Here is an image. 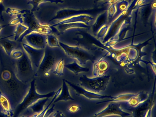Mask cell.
<instances>
[{
	"mask_svg": "<svg viewBox=\"0 0 156 117\" xmlns=\"http://www.w3.org/2000/svg\"><path fill=\"white\" fill-rule=\"evenodd\" d=\"M30 84L20 81L13 70L3 69L0 72V89L9 100L13 110L20 105L26 96Z\"/></svg>",
	"mask_w": 156,
	"mask_h": 117,
	"instance_id": "obj_1",
	"label": "cell"
},
{
	"mask_svg": "<svg viewBox=\"0 0 156 117\" xmlns=\"http://www.w3.org/2000/svg\"><path fill=\"white\" fill-rule=\"evenodd\" d=\"M23 18V23L28 27V29L21 36L19 41L22 42L27 35L33 32L40 33L45 35L50 34L52 32L53 27L47 24H41L34 12L29 10L22 14Z\"/></svg>",
	"mask_w": 156,
	"mask_h": 117,
	"instance_id": "obj_2",
	"label": "cell"
},
{
	"mask_svg": "<svg viewBox=\"0 0 156 117\" xmlns=\"http://www.w3.org/2000/svg\"><path fill=\"white\" fill-rule=\"evenodd\" d=\"M15 65L16 76L23 83L30 84L34 79V77L37 76L36 71L24 51L22 57L16 60Z\"/></svg>",
	"mask_w": 156,
	"mask_h": 117,
	"instance_id": "obj_3",
	"label": "cell"
},
{
	"mask_svg": "<svg viewBox=\"0 0 156 117\" xmlns=\"http://www.w3.org/2000/svg\"><path fill=\"white\" fill-rule=\"evenodd\" d=\"M110 78L111 76L108 75L88 77L84 75L79 78V80L81 87L90 91L99 93L106 89Z\"/></svg>",
	"mask_w": 156,
	"mask_h": 117,
	"instance_id": "obj_4",
	"label": "cell"
},
{
	"mask_svg": "<svg viewBox=\"0 0 156 117\" xmlns=\"http://www.w3.org/2000/svg\"><path fill=\"white\" fill-rule=\"evenodd\" d=\"M56 91H52L45 94H39L37 92L35 86V79L31 81L30 83V87L25 97H24L21 103L18 105L16 108V116H18L21 112L26 110V109L30 106L33 103L35 102L39 99L44 98H51L53 97Z\"/></svg>",
	"mask_w": 156,
	"mask_h": 117,
	"instance_id": "obj_5",
	"label": "cell"
},
{
	"mask_svg": "<svg viewBox=\"0 0 156 117\" xmlns=\"http://www.w3.org/2000/svg\"><path fill=\"white\" fill-rule=\"evenodd\" d=\"M59 43V45L64 49L68 56L76 59L81 65H85L88 60L94 61V56L86 50L78 48L71 47L62 42Z\"/></svg>",
	"mask_w": 156,
	"mask_h": 117,
	"instance_id": "obj_6",
	"label": "cell"
},
{
	"mask_svg": "<svg viewBox=\"0 0 156 117\" xmlns=\"http://www.w3.org/2000/svg\"><path fill=\"white\" fill-rule=\"evenodd\" d=\"M65 81L67 83L69 87H71L75 91L76 95L78 96H83L88 99H105L112 98L114 97L110 95H101L99 93L90 91L81 87L80 85L73 83L65 79Z\"/></svg>",
	"mask_w": 156,
	"mask_h": 117,
	"instance_id": "obj_7",
	"label": "cell"
},
{
	"mask_svg": "<svg viewBox=\"0 0 156 117\" xmlns=\"http://www.w3.org/2000/svg\"><path fill=\"white\" fill-rule=\"evenodd\" d=\"M111 115H118L120 117H126L131 115L130 112H126L121 108L119 103H109L105 108L96 113L91 117H105Z\"/></svg>",
	"mask_w": 156,
	"mask_h": 117,
	"instance_id": "obj_8",
	"label": "cell"
},
{
	"mask_svg": "<svg viewBox=\"0 0 156 117\" xmlns=\"http://www.w3.org/2000/svg\"><path fill=\"white\" fill-rule=\"evenodd\" d=\"M22 46L24 52L30 60L34 69H36L37 71L44 56L45 49H37L25 43L22 44Z\"/></svg>",
	"mask_w": 156,
	"mask_h": 117,
	"instance_id": "obj_9",
	"label": "cell"
},
{
	"mask_svg": "<svg viewBox=\"0 0 156 117\" xmlns=\"http://www.w3.org/2000/svg\"><path fill=\"white\" fill-rule=\"evenodd\" d=\"M55 62V58L54 53L50 49L45 48L44 55L40 64L36 74L44 73L45 76H50V71L53 68Z\"/></svg>",
	"mask_w": 156,
	"mask_h": 117,
	"instance_id": "obj_10",
	"label": "cell"
},
{
	"mask_svg": "<svg viewBox=\"0 0 156 117\" xmlns=\"http://www.w3.org/2000/svg\"><path fill=\"white\" fill-rule=\"evenodd\" d=\"M27 44L37 49H45L47 45V35L40 33H30L24 37Z\"/></svg>",
	"mask_w": 156,
	"mask_h": 117,
	"instance_id": "obj_11",
	"label": "cell"
},
{
	"mask_svg": "<svg viewBox=\"0 0 156 117\" xmlns=\"http://www.w3.org/2000/svg\"><path fill=\"white\" fill-rule=\"evenodd\" d=\"M154 94L150 100L149 98L145 102L135 108L130 112L132 117H151V112L154 106Z\"/></svg>",
	"mask_w": 156,
	"mask_h": 117,
	"instance_id": "obj_12",
	"label": "cell"
},
{
	"mask_svg": "<svg viewBox=\"0 0 156 117\" xmlns=\"http://www.w3.org/2000/svg\"><path fill=\"white\" fill-rule=\"evenodd\" d=\"M149 94L148 92L140 91L139 93H136L135 96L132 97L127 102L129 106L136 108L145 102L149 98Z\"/></svg>",
	"mask_w": 156,
	"mask_h": 117,
	"instance_id": "obj_13",
	"label": "cell"
},
{
	"mask_svg": "<svg viewBox=\"0 0 156 117\" xmlns=\"http://www.w3.org/2000/svg\"><path fill=\"white\" fill-rule=\"evenodd\" d=\"M50 98H44L38 100L26 109L27 112L30 114H39L44 109V106Z\"/></svg>",
	"mask_w": 156,
	"mask_h": 117,
	"instance_id": "obj_14",
	"label": "cell"
},
{
	"mask_svg": "<svg viewBox=\"0 0 156 117\" xmlns=\"http://www.w3.org/2000/svg\"><path fill=\"white\" fill-rule=\"evenodd\" d=\"M0 106L4 111L11 117H14V112L7 96L0 89Z\"/></svg>",
	"mask_w": 156,
	"mask_h": 117,
	"instance_id": "obj_15",
	"label": "cell"
},
{
	"mask_svg": "<svg viewBox=\"0 0 156 117\" xmlns=\"http://www.w3.org/2000/svg\"><path fill=\"white\" fill-rule=\"evenodd\" d=\"M73 101L74 99L72 97L70 94L69 86L65 81V79H63L61 93L58 97L55 99L53 103H56L60 101Z\"/></svg>",
	"mask_w": 156,
	"mask_h": 117,
	"instance_id": "obj_16",
	"label": "cell"
},
{
	"mask_svg": "<svg viewBox=\"0 0 156 117\" xmlns=\"http://www.w3.org/2000/svg\"><path fill=\"white\" fill-rule=\"evenodd\" d=\"M104 58H100L98 62L95 63L93 74L95 77L104 76L108 68V64L106 61L103 60Z\"/></svg>",
	"mask_w": 156,
	"mask_h": 117,
	"instance_id": "obj_17",
	"label": "cell"
},
{
	"mask_svg": "<svg viewBox=\"0 0 156 117\" xmlns=\"http://www.w3.org/2000/svg\"><path fill=\"white\" fill-rule=\"evenodd\" d=\"M0 44L6 54L9 56H10L12 51L15 50V42L8 38H4L1 39Z\"/></svg>",
	"mask_w": 156,
	"mask_h": 117,
	"instance_id": "obj_18",
	"label": "cell"
},
{
	"mask_svg": "<svg viewBox=\"0 0 156 117\" xmlns=\"http://www.w3.org/2000/svg\"><path fill=\"white\" fill-rule=\"evenodd\" d=\"M65 66L76 75H78L83 72H87L89 70L88 68L80 66L76 60L74 61L73 63L66 64Z\"/></svg>",
	"mask_w": 156,
	"mask_h": 117,
	"instance_id": "obj_19",
	"label": "cell"
},
{
	"mask_svg": "<svg viewBox=\"0 0 156 117\" xmlns=\"http://www.w3.org/2000/svg\"><path fill=\"white\" fill-rule=\"evenodd\" d=\"M134 93H127V94H121L119 95L117 97H114L112 98L108 99L107 100L103 101H99L96 103L97 104H102L105 102H117L120 101H127L133 96H135Z\"/></svg>",
	"mask_w": 156,
	"mask_h": 117,
	"instance_id": "obj_20",
	"label": "cell"
},
{
	"mask_svg": "<svg viewBox=\"0 0 156 117\" xmlns=\"http://www.w3.org/2000/svg\"><path fill=\"white\" fill-rule=\"evenodd\" d=\"M47 2L57 4L59 3H62L63 2L62 0H32L30 1L28 3L32 5V8L30 11L33 12H34L39 9V5L41 4Z\"/></svg>",
	"mask_w": 156,
	"mask_h": 117,
	"instance_id": "obj_21",
	"label": "cell"
},
{
	"mask_svg": "<svg viewBox=\"0 0 156 117\" xmlns=\"http://www.w3.org/2000/svg\"><path fill=\"white\" fill-rule=\"evenodd\" d=\"M28 29V27L23 24L17 25L16 29L14 31V40L17 41L20 39L21 36Z\"/></svg>",
	"mask_w": 156,
	"mask_h": 117,
	"instance_id": "obj_22",
	"label": "cell"
},
{
	"mask_svg": "<svg viewBox=\"0 0 156 117\" xmlns=\"http://www.w3.org/2000/svg\"><path fill=\"white\" fill-rule=\"evenodd\" d=\"M59 42L56 37L53 35H47V43L50 47H57L60 46Z\"/></svg>",
	"mask_w": 156,
	"mask_h": 117,
	"instance_id": "obj_23",
	"label": "cell"
},
{
	"mask_svg": "<svg viewBox=\"0 0 156 117\" xmlns=\"http://www.w3.org/2000/svg\"><path fill=\"white\" fill-rule=\"evenodd\" d=\"M64 66V60L63 58L57 63L53 73L58 76H62L63 75V69Z\"/></svg>",
	"mask_w": 156,
	"mask_h": 117,
	"instance_id": "obj_24",
	"label": "cell"
},
{
	"mask_svg": "<svg viewBox=\"0 0 156 117\" xmlns=\"http://www.w3.org/2000/svg\"><path fill=\"white\" fill-rule=\"evenodd\" d=\"M26 10H20V9H16V8H11L8 7L6 8V12L9 14L11 16H17L18 15L23 14L25 12Z\"/></svg>",
	"mask_w": 156,
	"mask_h": 117,
	"instance_id": "obj_25",
	"label": "cell"
},
{
	"mask_svg": "<svg viewBox=\"0 0 156 117\" xmlns=\"http://www.w3.org/2000/svg\"><path fill=\"white\" fill-rule=\"evenodd\" d=\"M23 18L22 15L20 14L17 15L16 18L12 20L9 23V25L15 26L19 24H23Z\"/></svg>",
	"mask_w": 156,
	"mask_h": 117,
	"instance_id": "obj_26",
	"label": "cell"
},
{
	"mask_svg": "<svg viewBox=\"0 0 156 117\" xmlns=\"http://www.w3.org/2000/svg\"><path fill=\"white\" fill-rule=\"evenodd\" d=\"M23 53H24V52H23L22 50L15 49V50L12 51L11 56L12 58L18 60V59H20L22 57L23 55Z\"/></svg>",
	"mask_w": 156,
	"mask_h": 117,
	"instance_id": "obj_27",
	"label": "cell"
},
{
	"mask_svg": "<svg viewBox=\"0 0 156 117\" xmlns=\"http://www.w3.org/2000/svg\"><path fill=\"white\" fill-rule=\"evenodd\" d=\"M81 109H82V108L80 106H78V105H72L67 108V110L69 112L74 113V112H76L79 110Z\"/></svg>",
	"mask_w": 156,
	"mask_h": 117,
	"instance_id": "obj_28",
	"label": "cell"
},
{
	"mask_svg": "<svg viewBox=\"0 0 156 117\" xmlns=\"http://www.w3.org/2000/svg\"><path fill=\"white\" fill-rule=\"evenodd\" d=\"M5 10H6V8H5V5H3V3L0 4V18L2 21H4L2 13Z\"/></svg>",
	"mask_w": 156,
	"mask_h": 117,
	"instance_id": "obj_29",
	"label": "cell"
},
{
	"mask_svg": "<svg viewBox=\"0 0 156 117\" xmlns=\"http://www.w3.org/2000/svg\"><path fill=\"white\" fill-rule=\"evenodd\" d=\"M53 117H65V116L62 112L57 110L55 113H54Z\"/></svg>",
	"mask_w": 156,
	"mask_h": 117,
	"instance_id": "obj_30",
	"label": "cell"
},
{
	"mask_svg": "<svg viewBox=\"0 0 156 117\" xmlns=\"http://www.w3.org/2000/svg\"><path fill=\"white\" fill-rule=\"evenodd\" d=\"M0 117H11L7 114L3 110V109L0 106Z\"/></svg>",
	"mask_w": 156,
	"mask_h": 117,
	"instance_id": "obj_31",
	"label": "cell"
},
{
	"mask_svg": "<svg viewBox=\"0 0 156 117\" xmlns=\"http://www.w3.org/2000/svg\"><path fill=\"white\" fill-rule=\"evenodd\" d=\"M6 27V25H0V37H1V32Z\"/></svg>",
	"mask_w": 156,
	"mask_h": 117,
	"instance_id": "obj_32",
	"label": "cell"
},
{
	"mask_svg": "<svg viewBox=\"0 0 156 117\" xmlns=\"http://www.w3.org/2000/svg\"><path fill=\"white\" fill-rule=\"evenodd\" d=\"M3 0H0V4L3 3Z\"/></svg>",
	"mask_w": 156,
	"mask_h": 117,
	"instance_id": "obj_33",
	"label": "cell"
},
{
	"mask_svg": "<svg viewBox=\"0 0 156 117\" xmlns=\"http://www.w3.org/2000/svg\"><path fill=\"white\" fill-rule=\"evenodd\" d=\"M30 117L29 116H21V117Z\"/></svg>",
	"mask_w": 156,
	"mask_h": 117,
	"instance_id": "obj_34",
	"label": "cell"
},
{
	"mask_svg": "<svg viewBox=\"0 0 156 117\" xmlns=\"http://www.w3.org/2000/svg\"><path fill=\"white\" fill-rule=\"evenodd\" d=\"M29 1H32V0H29Z\"/></svg>",
	"mask_w": 156,
	"mask_h": 117,
	"instance_id": "obj_35",
	"label": "cell"
}]
</instances>
